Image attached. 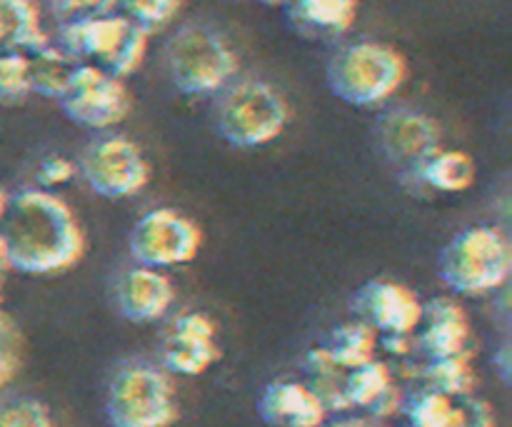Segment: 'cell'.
Segmentation results:
<instances>
[{"label": "cell", "mask_w": 512, "mask_h": 427, "mask_svg": "<svg viewBox=\"0 0 512 427\" xmlns=\"http://www.w3.org/2000/svg\"><path fill=\"white\" fill-rule=\"evenodd\" d=\"M0 240L5 265L25 275H60L85 253L83 228L70 205L40 188L8 195Z\"/></svg>", "instance_id": "obj_1"}, {"label": "cell", "mask_w": 512, "mask_h": 427, "mask_svg": "<svg viewBox=\"0 0 512 427\" xmlns=\"http://www.w3.org/2000/svg\"><path fill=\"white\" fill-rule=\"evenodd\" d=\"M408 78V60L393 45L355 40L330 58L325 80L335 98L355 108L388 103Z\"/></svg>", "instance_id": "obj_2"}, {"label": "cell", "mask_w": 512, "mask_h": 427, "mask_svg": "<svg viewBox=\"0 0 512 427\" xmlns=\"http://www.w3.org/2000/svg\"><path fill=\"white\" fill-rule=\"evenodd\" d=\"M165 68L175 90L190 98L220 95L238 75V53L208 25H185L170 38Z\"/></svg>", "instance_id": "obj_3"}, {"label": "cell", "mask_w": 512, "mask_h": 427, "mask_svg": "<svg viewBox=\"0 0 512 427\" xmlns=\"http://www.w3.org/2000/svg\"><path fill=\"white\" fill-rule=\"evenodd\" d=\"M290 105L278 88L258 78L230 83L215 105V130L233 148H263L283 135Z\"/></svg>", "instance_id": "obj_4"}, {"label": "cell", "mask_w": 512, "mask_h": 427, "mask_svg": "<svg viewBox=\"0 0 512 427\" xmlns=\"http://www.w3.org/2000/svg\"><path fill=\"white\" fill-rule=\"evenodd\" d=\"M512 245L503 230L475 225L455 235L440 253V278L455 295L478 298L508 283Z\"/></svg>", "instance_id": "obj_5"}, {"label": "cell", "mask_w": 512, "mask_h": 427, "mask_svg": "<svg viewBox=\"0 0 512 427\" xmlns=\"http://www.w3.org/2000/svg\"><path fill=\"white\" fill-rule=\"evenodd\" d=\"M150 35L130 23L125 15L113 13L93 20H70L58 30V48L73 60L98 65L115 78H128L143 65Z\"/></svg>", "instance_id": "obj_6"}, {"label": "cell", "mask_w": 512, "mask_h": 427, "mask_svg": "<svg viewBox=\"0 0 512 427\" xmlns=\"http://www.w3.org/2000/svg\"><path fill=\"white\" fill-rule=\"evenodd\" d=\"M105 415L110 427H170L178 418L170 375L145 360L123 363L110 378Z\"/></svg>", "instance_id": "obj_7"}, {"label": "cell", "mask_w": 512, "mask_h": 427, "mask_svg": "<svg viewBox=\"0 0 512 427\" xmlns=\"http://www.w3.org/2000/svg\"><path fill=\"white\" fill-rule=\"evenodd\" d=\"M80 175L95 195L125 200L150 183V163L130 138L108 133L95 138L80 155Z\"/></svg>", "instance_id": "obj_8"}, {"label": "cell", "mask_w": 512, "mask_h": 427, "mask_svg": "<svg viewBox=\"0 0 512 427\" xmlns=\"http://www.w3.org/2000/svg\"><path fill=\"white\" fill-rule=\"evenodd\" d=\"M203 245L198 225L173 208H153L138 218L128 235V250L135 265L153 270L190 263Z\"/></svg>", "instance_id": "obj_9"}, {"label": "cell", "mask_w": 512, "mask_h": 427, "mask_svg": "<svg viewBox=\"0 0 512 427\" xmlns=\"http://www.w3.org/2000/svg\"><path fill=\"white\" fill-rule=\"evenodd\" d=\"M58 103L65 118L88 130L115 128L133 108V98L123 80L90 63L78 65Z\"/></svg>", "instance_id": "obj_10"}, {"label": "cell", "mask_w": 512, "mask_h": 427, "mask_svg": "<svg viewBox=\"0 0 512 427\" xmlns=\"http://www.w3.org/2000/svg\"><path fill=\"white\" fill-rule=\"evenodd\" d=\"M378 148L395 168L403 173L413 170L425 158L440 150V125L423 110L393 108L385 110L375 123Z\"/></svg>", "instance_id": "obj_11"}, {"label": "cell", "mask_w": 512, "mask_h": 427, "mask_svg": "<svg viewBox=\"0 0 512 427\" xmlns=\"http://www.w3.org/2000/svg\"><path fill=\"white\" fill-rule=\"evenodd\" d=\"M363 323L375 333L410 335L423 323V303L410 288L390 280H370L350 300Z\"/></svg>", "instance_id": "obj_12"}, {"label": "cell", "mask_w": 512, "mask_h": 427, "mask_svg": "<svg viewBox=\"0 0 512 427\" xmlns=\"http://www.w3.org/2000/svg\"><path fill=\"white\" fill-rule=\"evenodd\" d=\"M220 358L215 343V323L205 313L178 315L163 343L165 373L203 375Z\"/></svg>", "instance_id": "obj_13"}, {"label": "cell", "mask_w": 512, "mask_h": 427, "mask_svg": "<svg viewBox=\"0 0 512 427\" xmlns=\"http://www.w3.org/2000/svg\"><path fill=\"white\" fill-rule=\"evenodd\" d=\"M175 303L173 280L163 270L133 265L115 283V305L125 320L135 325L158 323Z\"/></svg>", "instance_id": "obj_14"}, {"label": "cell", "mask_w": 512, "mask_h": 427, "mask_svg": "<svg viewBox=\"0 0 512 427\" xmlns=\"http://www.w3.org/2000/svg\"><path fill=\"white\" fill-rule=\"evenodd\" d=\"M423 333L418 335V348L428 360H445L468 355L470 320L465 310L448 295H438L423 303Z\"/></svg>", "instance_id": "obj_15"}, {"label": "cell", "mask_w": 512, "mask_h": 427, "mask_svg": "<svg viewBox=\"0 0 512 427\" xmlns=\"http://www.w3.org/2000/svg\"><path fill=\"white\" fill-rule=\"evenodd\" d=\"M258 413L270 427H323L328 418V410L310 385L290 380H280L263 390Z\"/></svg>", "instance_id": "obj_16"}, {"label": "cell", "mask_w": 512, "mask_h": 427, "mask_svg": "<svg viewBox=\"0 0 512 427\" xmlns=\"http://www.w3.org/2000/svg\"><path fill=\"white\" fill-rule=\"evenodd\" d=\"M288 23L313 40H333L348 33L358 18V0H285Z\"/></svg>", "instance_id": "obj_17"}, {"label": "cell", "mask_w": 512, "mask_h": 427, "mask_svg": "<svg viewBox=\"0 0 512 427\" xmlns=\"http://www.w3.org/2000/svg\"><path fill=\"white\" fill-rule=\"evenodd\" d=\"M475 160L465 150H435L430 158L403 173L410 188L435 190V193H465L475 185Z\"/></svg>", "instance_id": "obj_18"}, {"label": "cell", "mask_w": 512, "mask_h": 427, "mask_svg": "<svg viewBox=\"0 0 512 427\" xmlns=\"http://www.w3.org/2000/svg\"><path fill=\"white\" fill-rule=\"evenodd\" d=\"M50 45L35 0H0V48L10 53H38Z\"/></svg>", "instance_id": "obj_19"}, {"label": "cell", "mask_w": 512, "mask_h": 427, "mask_svg": "<svg viewBox=\"0 0 512 427\" xmlns=\"http://www.w3.org/2000/svg\"><path fill=\"white\" fill-rule=\"evenodd\" d=\"M78 60L70 58L58 45H45L38 53L28 55V73H30V93H38L43 98L60 100L65 88L73 80L78 70Z\"/></svg>", "instance_id": "obj_20"}, {"label": "cell", "mask_w": 512, "mask_h": 427, "mask_svg": "<svg viewBox=\"0 0 512 427\" xmlns=\"http://www.w3.org/2000/svg\"><path fill=\"white\" fill-rule=\"evenodd\" d=\"M375 348H378V333H375L368 323H363V320L338 325V328L330 333L328 345H325L330 358H333L345 373L373 363Z\"/></svg>", "instance_id": "obj_21"}, {"label": "cell", "mask_w": 512, "mask_h": 427, "mask_svg": "<svg viewBox=\"0 0 512 427\" xmlns=\"http://www.w3.org/2000/svg\"><path fill=\"white\" fill-rule=\"evenodd\" d=\"M425 388L443 393L453 400L473 398L475 388H478V375H475L473 363L468 355H458V358L445 360H430L420 373Z\"/></svg>", "instance_id": "obj_22"}, {"label": "cell", "mask_w": 512, "mask_h": 427, "mask_svg": "<svg viewBox=\"0 0 512 427\" xmlns=\"http://www.w3.org/2000/svg\"><path fill=\"white\" fill-rule=\"evenodd\" d=\"M400 413H405L410 427H463L460 400L428 388L405 398Z\"/></svg>", "instance_id": "obj_23"}, {"label": "cell", "mask_w": 512, "mask_h": 427, "mask_svg": "<svg viewBox=\"0 0 512 427\" xmlns=\"http://www.w3.org/2000/svg\"><path fill=\"white\" fill-rule=\"evenodd\" d=\"M390 388H395L393 373L385 363H373L363 365V368H355L345 375V398H348L350 410L363 408L373 410V405L388 393Z\"/></svg>", "instance_id": "obj_24"}, {"label": "cell", "mask_w": 512, "mask_h": 427, "mask_svg": "<svg viewBox=\"0 0 512 427\" xmlns=\"http://www.w3.org/2000/svg\"><path fill=\"white\" fill-rule=\"evenodd\" d=\"M118 8L123 10L120 15L150 35L173 23L183 8V0H120Z\"/></svg>", "instance_id": "obj_25"}, {"label": "cell", "mask_w": 512, "mask_h": 427, "mask_svg": "<svg viewBox=\"0 0 512 427\" xmlns=\"http://www.w3.org/2000/svg\"><path fill=\"white\" fill-rule=\"evenodd\" d=\"M30 95L28 55L0 53V105H20Z\"/></svg>", "instance_id": "obj_26"}, {"label": "cell", "mask_w": 512, "mask_h": 427, "mask_svg": "<svg viewBox=\"0 0 512 427\" xmlns=\"http://www.w3.org/2000/svg\"><path fill=\"white\" fill-rule=\"evenodd\" d=\"M0 427H53V420L38 400H15L0 410Z\"/></svg>", "instance_id": "obj_27"}, {"label": "cell", "mask_w": 512, "mask_h": 427, "mask_svg": "<svg viewBox=\"0 0 512 427\" xmlns=\"http://www.w3.org/2000/svg\"><path fill=\"white\" fill-rule=\"evenodd\" d=\"M120 0H53V10L63 23L70 20H93L113 15Z\"/></svg>", "instance_id": "obj_28"}, {"label": "cell", "mask_w": 512, "mask_h": 427, "mask_svg": "<svg viewBox=\"0 0 512 427\" xmlns=\"http://www.w3.org/2000/svg\"><path fill=\"white\" fill-rule=\"evenodd\" d=\"M73 175L75 165L70 163L68 158H63V155H50V158H45L43 163L38 165V170H35V180H38L40 190L60 188V185L68 183Z\"/></svg>", "instance_id": "obj_29"}, {"label": "cell", "mask_w": 512, "mask_h": 427, "mask_svg": "<svg viewBox=\"0 0 512 427\" xmlns=\"http://www.w3.org/2000/svg\"><path fill=\"white\" fill-rule=\"evenodd\" d=\"M18 370V345H15V330L10 320L0 318V388L10 383Z\"/></svg>", "instance_id": "obj_30"}, {"label": "cell", "mask_w": 512, "mask_h": 427, "mask_svg": "<svg viewBox=\"0 0 512 427\" xmlns=\"http://www.w3.org/2000/svg\"><path fill=\"white\" fill-rule=\"evenodd\" d=\"M463 410V427H495V413L485 400L465 398L460 400Z\"/></svg>", "instance_id": "obj_31"}, {"label": "cell", "mask_w": 512, "mask_h": 427, "mask_svg": "<svg viewBox=\"0 0 512 427\" xmlns=\"http://www.w3.org/2000/svg\"><path fill=\"white\" fill-rule=\"evenodd\" d=\"M378 343H383V348L393 355H408L413 348L410 335H383V340H378Z\"/></svg>", "instance_id": "obj_32"}, {"label": "cell", "mask_w": 512, "mask_h": 427, "mask_svg": "<svg viewBox=\"0 0 512 427\" xmlns=\"http://www.w3.org/2000/svg\"><path fill=\"white\" fill-rule=\"evenodd\" d=\"M263 3H268V5H283L285 0H263Z\"/></svg>", "instance_id": "obj_33"}, {"label": "cell", "mask_w": 512, "mask_h": 427, "mask_svg": "<svg viewBox=\"0 0 512 427\" xmlns=\"http://www.w3.org/2000/svg\"><path fill=\"white\" fill-rule=\"evenodd\" d=\"M3 273H5V268H3V265H0V285H3Z\"/></svg>", "instance_id": "obj_34"}, {"label": "cell", "mask_w": 512, "mask_h": 427, "mask_svg": "<svg viewBox=\"0 0 512 427\" xmlns=\"http://www.w3.org/2000/svg\"><path fill=\"white\" fill-rule=\"evenodd\" d=\"M0 318H3V313H0Z\"/></svg>", "instance_id": "obj_35"}]
</instances>
